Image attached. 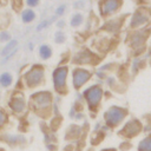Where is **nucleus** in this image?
I'll use <instances>...</instances> for the list:
<instances>
[{
  "instance_id": "obj_10",
  "label": "nucleus",
  "mask_w": 151,
  "mask_h": 151,
  "mask_svg": "<svg viewBox=\"0 0 151 151\" xmlns=\"http://www.w3.org/2000/svg\"><path fill=\"white\" fill-rule=\"evenodd\" d=\"M9 106L14 112H22L25 109V99L21 96H15L9 101Z\"/></svg>"
},
{
  "instance_id": "obj_17",
  "label": "nucleus",
  "mask_w": 151,
  "mask_h": 151,
  "mask_svg": "<svg viewBox=\"0 0 151 151\" xmlns=\"http://www.w3.org/2000/svg\"><path fill=\"white\" fill-rule=\"evenodd\" d=\"M81 22H83V15L79 14V13L74 14V15L72 17V19H71V25H72V26H79Z\"/></svg>"
},
{
  "instance_id": "obj_19",
  "label": "nucleus",
  "mask_w": 151,
  "mask_h": 151,
  "mask_svg": "<svg viewBox=\"0 0 151 151\" xmlns=\"http://www.w3.org/2000/svg\"><path fill=\"white\" fill-rule=\"evenodd\" d=\"M48 24H50V21H47V20H45V21L40 22V24L37 26V31H41L42 28H45L46 26H48Z\"/></svg>"
},
{
  "instance_id": "obj_3",
  "label": "nucleus",
  "mask_w": 151,
  "mask_h": 151,
  "mask_svg": "<svg viewBox=\"0 0 151 151\" xmlns=\"http://www.w3.org/2000/svg\"><path fill=\"white\" fill-rule=\"evenodd\" d=\"M44 78V70L41 67H33L25 74V81L28 86H37L41 83Z\"/></svg>"
},
{
  "instance_id": "obj_2",
  "label": "nucleus",
  "mask_w": 151,
  "mask_h": 151,
  "mask_svg": "<svg viewBox=\"0 0 151 151\" xmlns=\"http://www.w3.org/2000/svg\"><path fill=\"white\" fill-rule=\"evenodd\" d=\"M87 103H88V106L90 107H94L99 104L100 99H101V96H103V90L97 86V85H93L91 86L90 88H87L84 93Z\"/></svg>"
},
{
  "instance_id": "obj_21",
  "label": "nucleus",
  "mask_w": 151,
  "mask_h": 151,
  "mask_svg": "<svg viewBox=\"0 0 151 151\" xmlns=\"http://www.w3.org/2000/svg\"><path fill=\"white\" fill-rule=\"evenodd\" d=\"M5 122H6V114L2 110H0V126H2L5 124Z\"/></svg>"
},
{
  "instance_id": "obj_15",
  "label": "nucleus",
  "mask_w": 151,
  "mask_h": 151,
  "mask_svg": "<svg viewBox=\"0 0 151 151\" xmlns=\"http://www.w3.org/2000/svg\"><path fill=\"white\" fill-rule=\"evenodd\" d=\"M39 53H40V57L42 59H48L51 57V54H52V50L47 45H41L40 50H39Z\"/></svg>"
},
{
  "instance_id": "obj_22",
  "label": "nucleus",
  "mask_w": 151,
  "mask_h": 151,
  "mask_svg": "<svg viewBox=\"0 0 151 151\" xmlns=\"http://www.w3.org/2000/svg\"><path fill=\"white\" fill-rule=\"evenodd\" d=\"M65 12V6L63 5V6H59L58 8H57V11H55V13L58 14V15H60V14H63Z\"/></svg>"
},
{
  "instance_id": "obj_6",
  "label": "nucleus",
  "mask_w": 151,
  "mask_h": 151,
  "mask_svg": "<svg viewBox=\"0 0 151 151\" xmlns=\"http://www.w3.org/2000/svg\"><path fill=\"white\" fill-rule=\"evenodd\" d=\"M119 0H103L100 4V11L103 15H109L114 13L119 7Z\"/></svg>"
},
{
  "instance_id": "obj_23",
  "label": "nucleus",
  "mask_w": 151,
  "mask_h": 151,
  "mask_svg": "<svg viewBox=\"0 0 151 151\" xmlns=\"http://www.w3.org/2000/svg\"><path fill=\"white\" fill-rule=\"evenodd\" d=\"M26 2H27V5L28 6H37L38 5V2H39V0H26Z\"/></svg>"
},
{
  "instance_id": "obj_13",
  "label": "nucleus",
  "mask_w": 151,
  "mask_h": 151,
  "mask_svg": "<svg viewBox=\"0 0 151 151\" xmlns=\"http://www.w3.org/2000/svg\"><path fill=\"white\" fill-rule=\"evenodd\" d=\"M139 151H151V137L143 139L138 145Z\"/></svg>"
},
{
  "instance_id": "obj_12",
  "label": "nucleus",
  "mask_w": 151,
  "mask_h": 151,
  "mask_svg": "<svg viewBox=\"0 0 151 151\" xmlns=\"http://www.w3.org/2000/svg\"><path fill=\"white\" fill-rule=\"evenodd\" d=\"M144 35L142 34V32H137L133 37H132V39H131V45L133 46V47H137V46H139V45H142L143 42H144Z\"/></svg>"
},
{
  "instance_id": "obj_7",
  "label": "nucleus",
  "mask_w": 151,
  "mask_h": 151,
  "mask_svg": "<svg viewBox=\"0 0 151 151\" xmlns=\"http://www.w3.org/2000/svg\"><path fill=\"white\" fill-rule=\"evenodd\" d=\"M33 101H34V105L37 107H46L48 106L50 101H51V94L48 92H40V93H37L33 98Z\"/></svg>"
},
{
  "instance_id": "obj_1",
  "label": "nucleus",
  "mask_w": 151,
  "mask_h": 151,
  "mask_svg": "<svg viewBox=\"0 0 151 151\" xmlns=\"http://www.w3.org/2000/svg\"><path fill=\"white\" fill-rule=\"evenodd\" d=\"M126 116V111L118 106H112L105 112V122L110 126L118 125Z\"/></svg>"
},
{
  "instance_id": "obj_5",
  "label": "nucleus",
  "mask_w": 151,
  "mask_h": 151,
  "mask_svg": "<svg viewBox=\"0 0 151 151\" xmlns=\"http://www.w3.org/2000/svg\"><path fill=\"white\" fill-rule=\"evenodd\" d=\"M91 77V73L84 68H77L73 72V85L74 87H80L84 85Z\"/></svg>"
},
{
  "instance_id": "obj_11",
  "label": "nucleus",
  "mask_w": 151,
  "mask_h": 151,
  "mask_svg": "<svg viewBox=\"0 0 151 151\" xmlns=\"http://www.w3.org/2000/svg\"><path fill=\"white\" fill-rule=\"evenodd\" d=\"M17 45H18V41H17V40H11V41L4 47V50L1 51V55L5 57V55H9V54L14 53L15 50H17V48H15Z\"/></svg>"
},
{
  "instance_id": "obj_18",
  "label": "nucleus",
  "mask_w": 151,
  "mask_h": 151,
  "mask_svg": "<svg viewBox=\"0 0 151 151\" xmlns=\"http://www.w3.org/2000/svg\"><path fill=\"white\" fill-rule=\"evenodd\" d=\"M9 38H11V35L8 32H1L0 33V41H8Z\"/></svg>"
},
{
  "instance_id": "obj_16",
  "label": "nucleus",
  "mask_w": 151,
  "mask_h": 151,
  "mask_svg": "<svg viewBox=\"0 0 151 151\" xmlns=\"http://www.w3.org/2000/svg\"><path fill=\"white\" fill-rule=\"evenodd\" d=\"M21 17H22V21L24 22H31L35 18V14H34V12L32 9H25L22 12V15Z\"/></svg>"
},
{
  "instance_id": "obj_14",
  "label": "nucleus",
  "mask_w": 151,
  "mask_h": 151,
  "mask_svg": "<svg viewBox=\"0 0 151 151\" xmlns=\"http://www.w3.org/2000/svg\"><path fill=\"white\" fill-rule=\"evenodd\" d=\"M12 76L8 73V72H5V73H2L1 76H0V85L1 86H9L11 84H12Z\"/></svg>"
},
{
  "instance_id": "obj_20",
  "label": "nucleus",
  "mask_w": 151,
  "mask_h": 151,
  "mask_svg": "<svg viewBox=\"0 0 151 151\" xmlns=\"http://www.w3.org/2000/svg\"><path fill=\"white\" fill-rule=\"evenodd\" d=\"M65 39H64V34L61 33V32H58L57 34H55V41L57 42H63Z\"/></svg>"
},
{
  "instance_id": "obj_4",
  "label": "nucleus",
  "mask_w": 151,
  "mask_h": 151,
  "mask_svg": "<svg viewBox=\"0 0 151 151\" xmlns=\"http://www.w3.org/2000/svg\"><path fill=\"white\" fill-rule=\"evenodd\" d=\"M66 76H67V67H58L53 72V83L55 90L60 91L65 87L66 84Z\"/></svg>"
},
{
  "instance_id": "obj_8",
  "label": "nucleus",
  "mask_w": 151,
  "mask_h": 151,
  "mask_svg": "<svg viewBox=\"0 0 151 151\" xmlns=\"http://www.w3.org/2000/svg\"><path fill=\"white\" fill-rule=\"evenodd\" d=\"M147 19H149V14L146 12H144V11H137L133 14L132 19H131V27H138V26L145 24L147 21Z\"/></svg>"
},
{
  "instance_id": "obj_9",
  "label": "nucleus",
  "mask_w": 151,
  "mask_h": 151,
  "mask_svg": "<svg viewBox=\"0 0 151 151\" xmlns=\"http://www.w3.org/2000/svg\"><path fill=\"white\" fill-rule=\"evenodd\" d=\"M139 131H140V124L138 122H130L125 125V127L123 130V133L127 137H133Z\"/></svg>"
}]
</instances>
